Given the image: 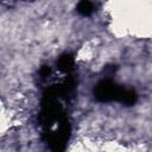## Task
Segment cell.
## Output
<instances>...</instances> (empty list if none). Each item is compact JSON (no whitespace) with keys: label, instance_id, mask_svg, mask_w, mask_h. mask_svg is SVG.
<instances>
[{"label":"cell","instance_id":"cell-1","mask_svg":"<svg viewBox=\"0 0 152 152\" xmlns=\"http://www.w3.org/2000/svg\"><path fill=\"white\" fill-rule=\"evenodd\" d=\"M77 12L82 15H89L94 12V4L89 1H81L77 5Z\"/></svg>","mask_w":152,"mask_h":152}]
</instances>
